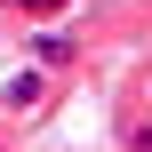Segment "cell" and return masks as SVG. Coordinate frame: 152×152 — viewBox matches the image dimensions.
<instances>
[{"instance_id": "obj_1", "label": "cell", "mask_w": 152, "mask_h": 152, "mask_svg": "<svg viewBox=\"0 0 152 152\" xmlns=\"http://www.w3.org/2000/svg\"><path fill=\"white\" fill-rule=\"evenodd\" d=\"M8 8H24V16H56L64 0H8Z\"/></svg>"}, {"instance_id": "obj_2", "label": "cell", "mask_w": 152, "mask_h": 152, "mask_svg": "<svg viewBox=\"0 0 152 152\" xmlns=\"http://www.w3.org/2000/svg\"><path fill=\"white\" fill-rule=\"evenodd\" d=\"M136 152H152V128H136Z\"/></svg>"}]
</instances>
